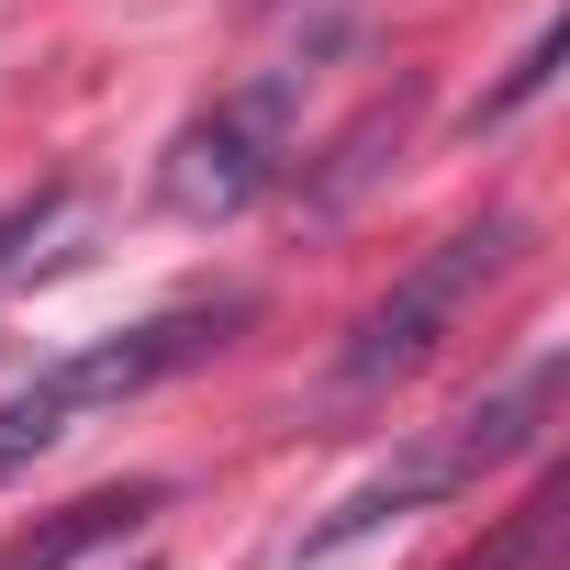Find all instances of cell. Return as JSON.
Returning <instances> with one entry per match:
<instances>
[{"label":"cell","instance_id":"6da1fadb","mask_svg":"<svg viewBox=\"0 0 570 570\" xmlns=\"http://www.w3.org/2000/svg\"><path fill=\"white\" fill-rule=\"evenodd\" d=\"M246 314H257V303H246V292H224V303L146 314V325H124V336H101V347H79V358H46L12 403H0V481H23L57 436H79V414H112V403H135V392H157V381L202 370L213 347H235V325H246Z\"/></svg>","mask_w":570,"mask_h":570},{"label":"cell","instance_id":"7a4b0ae2","mask_svg":"<svg viewBox=\"0 0 570 570\" xmlns=\"http://www.w3.org/2000/svg\"><path fill=\"white\" fill-rule=\"evenodd\" d=\"M514 246H525V224L514 213H492V224H459V235H436L392 292L347 325V347H336V381L347 392H381V381H403V370H425L436 347H448V325L481 303V279H503L514 268Z\"/></svg>","mask_w":570,"mask_h":570},{"label":"cell","instance_id":"3957f363","mask_svg":"<svg viewBox=\"0 0 570 570\" xmlns=\"http://www.w3.org/2000/svg\"><path fill=\"white\" fill-rule=\"evenodd\" d=\"M292 101H303V68H257L246 90H224L213 112H190L157 157V202L179 224H224L246 213L257 190H279V157H292Z\"/></svg>","mask_w":570,"mask_h":570},{"label":"cell","instance_id":"277c9868","mask_svg":"<svg viewBox=\"0 0 570 570\" xmlns=\"http://www.w3.org/2000/svg\"><path fill=\"white\" fill-rule=\"evenodd\" d=\"M470 481H481V459H470V436L448 425V436L403 448L392 470H370L325 525H303V548H292V559H303V570H325V559H347L358 537H381V525H403V514H425V503H448V492H470Z\"/></svg>","mask_w":570,"mask_h":570},{"label":"cell","instance_id":"5b68a950","mask_svg":"<svg viewBox=\"0 0 570 570\" xmlns=\"http://www.w3.org/2000/svg\"><path fill=\"white\" fill-rule=\"evenodd\" d=\"M168 503V481H101V492H79V503H57L46 525H23L12 548H0V570H79L90 548H124L146 514Z\"/></svg>","mask_w":570,"mask_h":570},{"label":"cell","instance_id":"8992f818","mask_svg":"<svg viewBox=\"0 0 570 570\" xmlns=\"http://www.w3.org/2000/svg\"><path fill=\"white\" fill-rule=\"evenodd\" d=\"M414 101H425V90H414V79H392V101H370V112H358V124L325 146V168H303V202H314V213H347V202H358V190H370V179L403 157Z\"/></svg>","mask_w":570,"mask_h":570},{"label":"cell","instance_id":"52a82bcc","mask_svg":"<svg viewBox=\"0 0 570 570\" xmlns=\"http://www.w3.org/2000/svg\"><path fill=\"white\" fill-rule=\"evenodd\" d=\"M559 57H570V23L548 12V23H537V46H525V57H514V68H503V79H492V90L470 101V135H481V124H514V112H525V101H537V90L559 79Z\"/></svg>","mask_w":570,"mask_h":570},{"label":"cell","instance_id":"ba28073f","mask_svg":"<svg viewBox=\"0 0 570 570\" xmlns=\"http://www.w3.org/2000/svg\"><path fill=\"white\" fill-rule=\"evenodd\" d=\"M548 514H559V492H537L525 514H503V537H492V548H470L459 570H525V559L548 548Z\"/></svg>","mask_w":570,"mask_h":570},{"label":"cell","instance_id":"9c48e42d","mask_svg":"<svg viewBox=\"0 0 570 570\" xmlns=\"http://www.w3.org/2000/svg\"><path fill=\"white\" fill-rule=\"evenodd\" d=\"M57 213H68V179H46V190H23L12 213H0V279H12V268H23V246H35V235H46Z\"/></svg>","mask_w":570,"mask_h":570}]
</instances>
